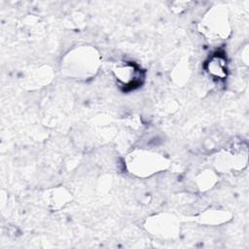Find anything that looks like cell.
Listing matches in <instances>:
<instances>
[{
  "label": "cell",
  "instance_id": "9",
  "mask_svg": "<svg viewBox=\"0 0 249 249\" xmlns=\"http://www.w3.org/2000/svg\"><path fill=\"white\" fill-rule=\"evenodd\" d=\"M196 188L200 191H206L211 189L214 184L217 181V177L214 171L211 169H206L201 171L196 177Z\"/></svg>",
  "mask_w": 249,
  "mask_h": 249
},
{
  "label": "cell",
  "instance_id": "8",
  "mask_svg": "<svg viewBox=\"0 0 249 249\" xmlns=\"http://www.w3.org/2000/svg\"><path fill=\"white\" fill-rule=\"evenodd\" d=\"M231 214L223 209H207L198 215V221L207 226H217L228 222Z\"/></svg>",
  "mask_w": 249,
  "mask_h": 249
},
{
  "label": "cell",
  "instance_id": "3",
  "mask_svg": "<svg viewBox=\"0 0 249 249\" xmlns=\"http://www.w3.org/2000/svg\"><path fill=\"white\" fill-rule=\"evenodd\" d=\"M199 31L211 41H222L231 34L229 13L224 7L209 9L199 22Z\"/></svg>",
  "mask_w": 249,
  "mask_h": 249
},
{
  "label": "cell",
  "instance_id": "7",
  "mask_svg": "<svg viewBox=\"0 0 249 249\" xmlns=\"http://www.w3.org/2000/svg\"><path fill=\"white\" fill-rule=\"evenodd\" d=\"M204 70L213 80H225L229 74V63L226 55L219 52L209 55L204 62Z\"/></svg>",
  "mask_w": 249,
  "mask_h": 249
},
{
  "label": "cell",
  "instance_id": "1",
  "mask_svg": "<svg viewBox=\"0 0 249 249\" xmlns=\"http://www.w3.org/2000/svg\"><path fill=\"white\" fill-rule=\"evenodd\" d=\"M100 54L92 46L82 45L71 49L61 60V72L71 79L88 80L100 67Z\"/></svg>",
  "mask_w": 249,
  "mask_h": 249
},
{
  "label": "cell",
  "instance_id": "4",
  "mask_svg": "<svg viewBox=\"0 0 249 249\" xmlns=\"http://www.w3.org/2000/svg\"><path fill=\"white\" fill-rule=\"evenodd\" d=\"M111 72L117 85L126 90L139 87L144 80L143 70L132 61H116L111 67Z\"/></svg>",
  "mask_w": 249,
  "mask_h": 249
},
{
  "label": "cell",
  "instance_id": "5",
  "mask_svg": "<svg viewBox=\"0 0 249 249\" xmlns=\"http://www.w3.org/2000/svg\"><path fill=\"white\" fill-rule=\"evenodd\" d=\"M145 228L153 235L162 239L174 238L180 231L178 220L173 215L166 213L157 214L147 219Z\"/></svg>",
  "mask_w": 249,
  "mask_h": 249
},
{
  "label": "cell",
  "instance_id": "6",
  "mask_svg": "<svg viewBox=\"0 0 249 249\" xmlns=\"http://www.w3.org/2000/svg\"><path fill=\"white\" fill-rule=\"evenodd\" d=\"M246 151H226L219 154L215 160L217 170L222 172H231L242 169L246 165Z\"/></svg>",
  "mask_w": 249,
  "mask_h": 249
},
{
  "label": "cell",
  "instance_id": "10",
  "mask_svg": "<svg viewBox=\"0 0 249 249\" xmlns=\"http://www.w3.org/2000/svg\"><path fill=\"white\" fill-rule=\"evenodd\" d=\"M190 76V67L188 62H180L173 69V78L177 83H185Z\"/></svg>",
  "mask_w": 249,
  "mask_h": 249
},
{
  "label": "cell",
  "instance_id": "2",
  "mask_svg": "<svg viewBox=\"0 0 249 249\" xmlns=\"http://www.w3.org/2000/svg\"><path fill=\"white\" fill-rule=\"evenodd\" d=\"M124 165L131 175L147 178L165 170L169 161L163 155L156 151L138 148L126 155Z\"/></svg>",
  "mask_w": 249,
  "mask_h": 249
}]
</instances>
